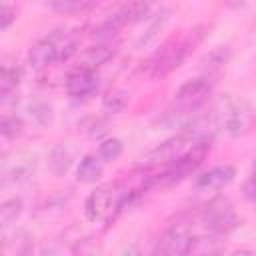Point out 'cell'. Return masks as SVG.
<instances>
[{
  "instance_id": "obj_1",
  "label": "cell",
  "mask_w": 256,
  "mask_h": 256,
  "mask_svg": "<svg viewBox=\"0 0 256 256\" xmlns=\"http://www.w3.org/2000/svg\"><path fill=\"white\" fill-rule=\"evenodd\" d=\"M212 122H214V128H220L226 134L238 138V136H244L252 128L254 112H252L250 102L224 94L212 112Z\"/></svg>"
},
{
  "instance_id": "obj_2",
  "label": "cell",
  "mask_w": 256,
  "mask_h": 256,
  "mask_svg": "<svg viewBox=\"0 0 256 256\" xmlns=\"http://www.w3.org/2000/svg\"><path fill=\"white\" fill-rule=\"evenodd\" d=\"M194 34H196V30H194L192 34H188L186 38H172V40H168V42L156 52V56L152 58V64H150L154 78H162V76L170 74L172 70H176V68L186 60V56H188V52L192 50V46L198 44L200 38H202V36L194 38Z\"/></svg>"
},
{
  "instance_id": "obj_3",
  "label": "cell",
  "mask_w": 256,
  "mask_h": 256,
  "mask_svg": "<svg viewBox=\"0 0 256 256\" xmlns=\"http://www.w3.org/2000/svg\"><path fill=\"white\" fill-rule=\"evenodd\" d=\"M210 152V140L208 138H200L196 140L188 150H184L176 160H174V166L168 168L164 174H160L156 178L158 184H174L182 178H186L188 174H192L208 156Z\"/></svg>"
},
{
  "instance_id": "obj_4",
  "label": "cell",
  "mask_w": 256,
  "mask_h": 256,
  "mask_svg": "<svg viewBox=\"0 0 256 256\" xmlns=\"http://www.w3.org/2000/svg\"><path fill=\"white\" fill-rule=\"evenodd\" d=\"M200 222H202V226L208 230V234L218 236V234H228V232H232V230L238 226V216L234 214L232 204H230L228 198L216 196V198H212V200L204 206V210H202V214H200Z\"/></svg>"
},
{
  "instance_id": "obj_5",
  "label": "cell",
  "mask_w": 256,
  "mask_h": 256,
  "mask_svg": "<svg viewBox=\"0 0 256 256\" xmlns=\"http://www.w3.org/2000/svg\"><path fill=\"white\" fill-rule=\"evenodd\" d=\"M192 244V232L188 224H172L156 242L154 254H164V256H180L188 254Z\"/></svg>"
},
{
  "instance_id": "obj_6",
  "label": "cell",
  "mask_w": 256,
  "mask_h": 256,
  "mask_svg": "<svg viewBox=\"0 0 256 256\" xmlns=\"http://www.w3.org/2000/svg\"><path fill=\"white\" fill-rule=\"evenodd\" d=\"M114 198H116V188L112 184H104V186H98L96 190H92L84 202L86 220L98 222V220L106 218L114 206Z\"/></svg>"
},
{
  "instance_id": "obj_7",
  "label": "cell",
  "mask_w": 256,
  "mask_h": 256,
  "mask_svg": "<svg viewBox=\"0 0 256 256\" xmlns=\"http://www.w3.org/2000/svg\"><path fill=\"white\" fill-rule=\"evenodd\" d=\"M190 138L184 136V134H178L166 142H162L160 146L152 148L150 152H146L142 158H140V164L142 166H156V164H162V162H174L184 150H186V142Z\"/></svg>"
},
{
  "instance_id": "obj_8",
  "label": "cell",
  "mask_w": 256,
  "mask_h": 256,
  "mask_svg": "<svg viewBox=\"0 0 256 256\" xmlns=\"http://www.w3.org/2000/svg\"><path fill=\"white\" fill-rule=\"evenodd\" d=\"M214 82L210 80V76H200V78H192L188 82H184L178 90H176V102L180 106H190V108H198L202 100H206V96L212 92Z\"/></svg>"
},
{
  "instance_id": "obj_9",
  "label": "cell",
  "mask_w": 256,
  "mask_h": 256,
  "mask_svg": "<svg viewBox=\"0 0 256 256\" xmlns=\"http://www.w3.org/2000/svg\"><path fill=\"white\" fill-rule=\"evenodd\" d=\"M38 166V156L36 154H18L12 160H8L2 168V182L4 184H16V182H24L28 180Z\"/></svg>"
},
{
  "instance_id": "obj_10",
  "label": "cell",
  "mask_w": 256,
  "mask_h": 256,
  "mask_svg": "<svg viewBox=\"0 0 256 256\" xmlns=\"http://www.w3.org/2000/svg\"><path fill=\"white\" fill-rule=\"evenodd\" d=\"M100 86L98 76L94 74V70H82L78 68L76 72H72L66 78V92L72 98H86L92 96Z\"/></svg>"
},
{
  "instance_id": "obj_11",
  "label": "cell",
  "mask_w": 256,
  "mask_h": 256,
  "mask_svg": "<svg viewBox=\"0 0 256 256\" xmlns=\"http://www.w3.org/2000/svg\"><path fill=\"white\" fill-rule=\"evenodd\" d=\"M148 14H150V0H126L114 12V16L110 18V22L116 28H120V26L136 24V22L144 20Z\"/></svg>"
},
{
  "instance_id": "obj_12",
  "label": "cell",
  "mask_w": 256,
  "mask_h": 256,
  "mask_svg": "<svg viewBox=\"0 0 256 256\" xmlns=\"http://www.w3.org/2000/svg\"><path fill=\"white\" fill-rule=\"evenodd\" d=\"M236 172L232 166H214L206 172H202L200 176H196V188L200 190H218L228 186L234 180Z\"/></svg>"
},
{
  "instance_id": "obj_13",
  "label": "cell",
  "mask_w": 256,
  "mask_h": 256,
  "mask_svg": "<svg viewBox=\"0 0 256 256\" xmlns=\"http://www.w3.org/2000/svg\"><path fill=\"white\" fill-rule=\"evenodd\" d=\"M28 62L34 68H44V66H50L54 62H58V52H56V46L50 40V36H44V38H40L38 42H34L30 46Z\"/></svg>"
},
{
  "instance_id": "obj_14",
  "label": "cell",
  "mask_w": 256,
  "mask_h": 256,
  "mask_svg": "<svg viewBox=\"0 0 256 256\" xmlns=\"http://www.w3.org/2000/svg\"><path fill=\"white\" fill-rule=\"evenodd\" d=\"M116 48L112 44H96V46H90L86 48L80 58H78V68L82 70H96L98 66L106 64L112 56H114Z\"/></svg>"
},
{
  "instance_id": "obj_15",
  "label": "cell",
  "mask_w": 256,
  "mask_h": 256,
  "mask_svg": "<svg viewBox=\"0 0 256 256\" xmlns=\"http://www.w3.org/2000/svg\"><path fill=\"white\" fill-rule=\"evenodd\" d=\"M230 56H232L230 46H216V48H212L206 56H202V60H200V70L204 72V76H214V74H218V72L228 64Z\"/></svg>"
},
{
  "instance_id": "obj_16",
  "label": "cell",
  "mask_w": 256,
  "mask_h": 256,
  "mask_svg": "<svg viewBox=\"0 0 256 256\" xmlns=\"http://www.w3.org/2000/svg\"><path fill=\"white\" fill-rule=\"evenodd\" d=\"M72 164V148L64 142L56 144L48 154V168L54 176H64Z\"/></svg>"
},
{
  "instance_id": "obj_17",
  "label": "cell",
  "mask_w": 256,
  "mask_h": 256,
  "mask_svg": "<svg viewBox=\"0 0 256 256\" xmlns=\"http://www.w3.org/2000/svg\"><path fill=\"white\" fill-rule=\"evenodd\" d=\"M102 158L94 156V154H86L82 160H80V166L76 170V178L78 182H84V184H94L102 178V172H104V166H102Z\"/></svg>"
},
{
  "instance_id": "obj_18",
  "label": "cell",
  "mask_w": 256,
  "mask_h": 256,
  "mask_svg": "<svg viewBox=\"0 0 256 256\" xmlns=\"http://www.w3.org/2000/svg\"><path fill=\"white\" fill-rule=\"evenodd\" d=\"M50 40L54 42L56 46V52H58V62H66L72 54H76V40L68 34V32H62V30H56L52 34H48Z\"/></svg>"
},
{
  "instance_id": "obj_19",
  "label": "cell",
  "mask_w": 256,
  "mask_h": 256,
  "mask_svg": "<svg viewBox=\"0 0 256 256\" xmlns=\"http://www.w3.org/2000/svg\"><path fill=\"white\" fill-rule=\"evenodd\" d=\"M102 104L110 112H124L130 104V94L122 88H112L102 96Z\"/></svg>"
},
{
  "instance_id": "obj_20",
  "label": "cell",
  "mask_w": 256,
  "mask_h": 256,
  "mask_svg": "<svg viewBox=\"0 0 256 256\" xmlns=\"http://www.w3.org/2000/svg\"><path fill=\"white\" fill-rule=\"evenodd\" d=\"M20 78H22L20 66L4 64L2 66V72H0V94L16 92V86L20 84Z\"/></svg>"
},
{
  "instance_id": "obj_21",
  "label": "cell",
  "mask_w": 256,
  "mask_h": 256,
  "mask_svg": "<svg viewBox=\"0 0 256 256\" xmlns=\"http://www.w3.org/2000/svg\"><path fill=\"white\" fill-rule=\"evenodd\" d=\"M28 116H30V120H32L36 126H40V128L50 126L52 120H54L52 106L46 104V102H32V104L28 106Z\"/></svg>"
},
{
  "instance_id": "obj_22",
  "label": "cell",
  "mask_w": 256,
  "mask_h": 256,
  "mask_svg": "<svg viewBox=\"0 0 256 256\" xmlns=\"http://www.w3.org/2000/svg\"><path fill=\"white\" fill-rule=\"evenodd\" d=\"M166 22H168V12L158 14V16L148 24V28L144 30V34L136 40V48H144V46H148L152 40H156V38H158V34L162 32V28L166 26Z\"/></svg>"
},
{
  "instance_id": "obj_23",
  "label": "cell",
  "mask_w": 256,
  "mask_h": 256,
  "mask_svg": "<svg viewBox=\"0 0 256 256\" xmlns=\"http://www.w3.org/2000/svg\"><path fill=\"white\" fill-rule=\"evenodd\" d=\"M22 208L24 206H22V200L20 198L4 200L2 206H0V224H2V228L12 226L18 220V216L22 214Z\"/></svg>"
},
{
  "instance_id": "obj_24",
  "label": "cell",
  "mask_w": 256,
  "mask_h": 256,
  "mask_svg": "<svg viewBox=\"0 0 256 256\" xmlns=\"http://www.w3.org/2000/svg\"><path fill=\"white\" fill-rule=\"evenodd\" d=\"M124 146H122V140L120 138H106L100 148H98V156L104 160V162H114L116 158H120Z\"/></svg>"
},
{
  "instance_id": "obj_25",
  "label": "cell",
  "mask_w": 256,
  "mask_h": 256,
  "mask_svg": "<svg viewBox=\"0 0 256 256\" xmlns=\"http://www.w3.org/2000/svg\"><path fill=\"white\" fill-rule=\"evenodd\" d=\"M54 12H60V14H74L78 10H82L88 0H48L46 2Z\"/></svg>"
},
{
  "instance_id": "obj_26",
  "label": "cell",
  "mask_w": 256,
  "mask_h": 256,
  "mask_svg": "<svg viewBox=\"0 0 256 256\" xmlns=\"http://www.w3.org/2000/svg\"><path fill=\"white\" fill-rule=\"evenodd\" d=\"M0 132L4 138H14L22 132V120L16 118V116H8L4 114L2 116V122H0Z\"/></svg>"
},
{
  "instance_id": "obj_27",
  "label": "cell",
  "mask_w": 256,
  "mask_h": 256,
  "mask_svg": "<svg viewBox=\"0 0 256 256\" xmlns=\"http://www.w3.org/2000/svg\"><path fill=\"white\" fill-rule=\"evenodd\" d=\"M14 20H16V4H12L10 0H2V12H0L2 30H6Z\"/></svg>"
},
{
  "instance_id": "obj_28",
  "label": "cell",
  "mask_w": 256,
  "mask_h": 256,
  "mask_svg": "<svg viewBox=\"0 0 256 256\" xmlns=\"http://www.w3.org/2000/svg\"><path fill=\"white\" fill-rule=\"evenodd\" d=\"M220 248L216 246V240L212 238H194L190 244V252H218Z\"/></svg>"
},
{
  "instance_id": "obj_29",
  "label": "cell",
  "mask_w": 256,
  "mask_h": 256,
  "mask_svg": "<svg viewBox=\"0 0 256 256\" xmlns=\"http://www.w3.org/2000/svg\"><path fill=\"white\" fill-rule=\"evenodd\" d=\"M106 132H108V122L104 118H94L90 122V126H88V136L90 138H100Z\"/></svg>"
},
{
  "instance_id": "obj_30",
  "label": "cell",
  "mask_w": 256,
  "mask_h": 256,
  "mask_svg": "<svg viewBox=\"0 0 256 256\" xmlns=\"http://www.w3.org/2000/svg\"><path fill=\"white\" fill-rule=\"evenodd\" d=\"M244 196L256 206V178H250V180L244 184Z\"/></svg>"
},
{
  "instance_id": "obj_31",
  "label": "cell",
  "mask_w": 256,
  "mask_h": 256,
  "mask_svg": "<svg viewBox=\"0 0 256 256\" xmlns=\"http://www.w3.org/2000/svg\"><path fill=\"white\" fill-rule=\"evenodd\" d=\"M250 42H256V22H254L252 28H250Z\"/></svg>"
},
{
  "instance_id": "obj_32",
  "label": "cell",
  "mask_w": 256,
  "mask_h": 256,
  "mask_svg": "<svg viewBox=\"0 0 256 256\" xmlns=\"http://www.w3.org/2000/svg\"><path fill=\"white\" fill-rule=\"evenodd\" d=\"M252 178H256V160H254V164H252Z\"/></svg>"
}]
</instances>
